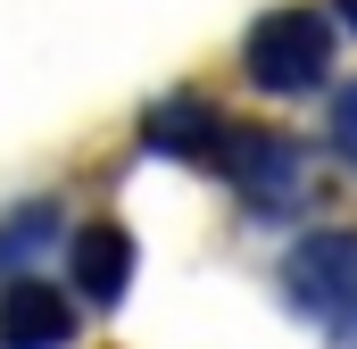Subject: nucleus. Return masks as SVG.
Returning a JSON list of instances; mask_svg holds the SVG:
<instances>
[{"instance_id": "f03ea898", "label": "nucleus", "mask_w": 357, "mask_h": 349, "mask_svg": "<svg viewBox=\"0 0 357 349\" xmlns=\"http://www.w3.org/2000/svg\"><path fill=\"white\" fill-rule=\"evenodd\" d=\"M241 67H250V84L258 91H316L333 75V25L316 17V8H266L258 25H250V42H241Z\"/></svg>"}, {"instance_id": "20e7f679", "label": "nucleus", "mask_w": 357, "mask_h": 349, "mask_svg": "<svg viewBox=\"0 0 357 349\" xmlns=\"http://www.w3.org/2000/svg\"><path fill=\"white\" fill-rule=\"evenodd\" d=\"M67 341H75L67 291H50V283H8V299H0V349H67Z\"/></svg>"}, {"instance_id": "1a4fd4ad", "label": "nucleus", "mask_w": 357, "mask_h": 349, "mask_svg": "<svg viewBox=\"0 0 357 349\" xmlns=\"http://www.w3.org/2000/svg\"><path fill=\"white\" fill-rule=\"evenodd\" d=\"M341 17H349V25H357V0H341Z\"/></svg>"}, {"instance_id": "f257e3e1", "label": "nucleus", "mask_w": 357, "mask_h": 349, "mask_svg": "<svg viewBox=\"0 0 357 349\" xmlns=\"http://www.w3.org/2000/svg\"><path fill=\"white\" fill-rule=\"evenodd\" d=\"M282 291H291V308L316 333L357 349V233H307L282 258Z\"/></svg>"}, {"instance_id": "6e6552de", "label": "nucleus", "mask_w": 357, "mask_h": 349, "mask_svg": "<svg viewBox=\"0 0 357 349\" xmlns=\"http://www.w3.org/2000/svg\"><path fill=\"white\" fill-rule=\"evenodd\" d=\"M333 150H341V158L357 167V84L341 91V100H333Z\"/></svg>"}, {"instance_id": "0eeeda50", "label": "nucleus", "mask_w": 357, "mask_h": 349, "mask_svg": "<svg viewBox=\"0 0 357 349\" xmlns=\"http://www.w3.org/2000/svg\"><path fill=\"white\" fill-rule=\"evenodd\" d=\"M50 225H59V208H50V200H33V208H17V216L0 225V266H17L25 250H42V233H50Z\"/></svg>"}, {"instance_id": "39448f33", "label": "nucleus", "mask_w": 357, "mask_h": 349, "mask_svg": "<svg viewBox=\"0 0 357 349\" xmlns=\"http://www.w3.org/2000/svg\"><path fill=\"white\" fill-rule=\"evenodd\" d=\"M75 283H84V299H100V308L125 299V283H133V242H125V225H91L84 242H75Z\"/></svg>"}, {"instance_id": "423d86ee", "label": "nucleus", "mask_w": 357, "mask_h": 349, "mask_svg": "<svg viewBox=\"0 0 357 349\" xmlns=\"http://www.w3.org/2000/svg\"><path fill=\"white\" fill-rule=\"evenodd\" d=\"M225 142V125L199 108V100H167L158 117H150V150H175V158H191V150H216Z\"/></svg>"}, {"instance_id": "7ed1b4c3", "label": "nucleus", "mask_w": 357, "mask_h": 349, "mask_svg": "<svg viewBox=\"0 0 357 349\" xmlns=\"http://www.w3.org/2000/svg\"><path fill=\"white\" fill-rule=\"evenodd\" d=\"M216 167L225 183L241 191V200H258V208H291V200H307V150L291 142V133H225L216 142Z\"/></svg>"}]
</instances>
